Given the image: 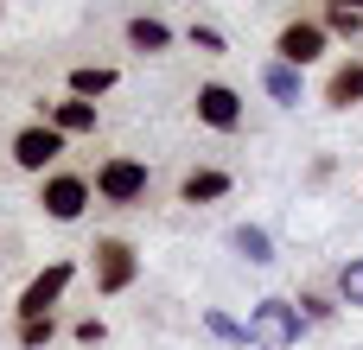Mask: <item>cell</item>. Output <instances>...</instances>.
<instances>
[{"label":"cell","mask_w":363,"mask_h":350,"mask_svg":"<svg viewBox=\"0 0 363 350\" xmlns=\"http://www.w3.org/2000/svg\"><path fill=\"white\" fill-rule=\"evenodd\" d=\"M96 198L102 204H140L147 198V166L140 159H102L96 166Z\"/></svg>","instance_id":"52a82bcc"},{"label":"cell","mask_w":363,"mask_h":350,"mask_svg":"<svg viewBox=\"0 0 363 350\" xmlns=\"http://www.w3.org/2000/svg\"><path fill=\"white\" fill-rule=\"evenodd\" d=\"M89 198H96V185L77 179V172H51V179H38V204H45L51 223H77V217L89 210Z\"/></svg>","instance_id":"7a4b0ae2"},{"label":"cell","mask_w":363,"mask_h":350,"mask_svg":"<svg viewBox=\"0 0 363 350\" xmlns=\"http://www.w3.org/2000/svg\"><path fill=\"white\" fill-rule=\"evenodd\" d=\"M204 332L223 338V344H249V325H236L230 312H204Z\"/></svg>","instance_id":"e0dca14e"},{"label":"cell","mask_w":363,"mask_h":350,"mask_svg":"<svg viewBox=\"0 0 363 350\" xmlns=\"http://www.w3.org/2000/svg\"><path fill=\"white\" fill-rule=\"evenodd\" d=\"M217 198H230V172H217V166H198V172H185V185H179V204H217Z\"/></svg>","instance_id":"8fae6325"},{"label":"cell","mask_w":363,"mask_h":350,"mask_svg":"<svg viewBox=\"0 0 363 350\" xmlns=\"http://www.w3.org/2000/svg\"><path fill=\"white\" fill-rule=\"evenodd\" d=\"M294 306H300V319H306V325H325V319L338 312V306H332V300H319V293H300Z\"/></svg>","instance_id":"44dd1931"},{"label":"cell","mask_w":363,"mask_h":350,"mask_svg":"<svg viewBox=\"0 0 363 350\" xmlns=\"http://www.w3.org/2000/svg\"><path fill=\"white\" fill-rule=\"evenodd\" d=\"M198 121L204 128H217V134H236L242 128V96L230 89V83H198Z\"/></svg>","instance_id":"ba28073f"},{"label":"cell","mask_w":363,"mask_h":350,"mask_svg":"<svg viewBox=\"0 0 363 350\" xmlns=\"http://www.w3.org/2000/svg\"><path fill=\"white\" fill-rule=\"evenodd\" d=\"M306 338V319H300V306L294 300H262L255 312H249V344L262 350H294Z\"/></svg>","instance_id":"6da1fadb"},{"label":"cell","mask_w":363,"mask_h":350,"mask_svg":"<svg viewBox=\"0 0 363 350\" xmlns=\"http://www.w3.org/2000/svg\"><path fill=\"white\" fill-rule=\"evenodd\" d=\"M325 102H332V108H357L363 102V57H345V64L325 77Z\"/></svg>","instance_id":"30bf717a"},{"label":"cell","mask_w":363,"mask_h":350,"mask_svg":"<svg viewBox=\"0 0 363 350\" xmlns=\"http://www.w3.org/2000/svg\"><path fill=\"white\" fill-rule=\"evenodd\" d=\"M45 121L70 140V134H96V102H77V96H64V102H45Z\"/></svg>","instance_id":"9c48e42d"},{"label":"cell","mask_w":363,"mask_h":350,"mask_svg":"<svg viewBox=\"0 0 363 350\" xmlns=\"http://www.w3.org/2000/svg\"><path fill=\"white\" fill-rule=\"evenodd\" d=\"M262 89H268V96H274L281 108H294V102L306 96V83H300V70H294V64H281V57H274V64L262 70Z\"/></svg>","instance_id":"4fadbf2b"},{"label":"cell","mask_w":363,"mask_h":350,"mask_svg":"<svg viewBox=\"0 0 363 350\" xmlns=\"http://www.w3.org/2000/svg\"><path fill=\"white\" fill-rule=\"evenodd\" d=\"M338 300H345V306H363V255H357V261H345V274H338Z\"/></svg>","instance_id":"ac0fdd59"},{"label":"cell","mask_w":363,"mask_h":350,"mask_svg":"<svg viewBox=\"0 0 363 350\" xmlns=\"http://www.w3.org/2000/svg\"><path fill=\"white\" fill-rule=\"evenodd\" d=\"M102 338H108L102 319H77V344H102Z\"/></svg>","instance_id":"7402d4cb"},{"label":"cell","mask_w":363,"mask_h":350,"mask_svg":"<svg viewBox=\"0 0 363 350\" xmlns=\"http://www.w3.org/2000/svg\"><path fill=\"white\" fill-rule=\"evenodd\" d=\"M134 274H140V255H134V242H121V236H102L96 242V293H128L134 287Z\"/></svg>","instance_id":"277c9868"},{"label":"cell","mask_w":363,"mask_h":350,"mask_svg":"<svg viewBox=\"0 0 363 350\" xmlns=\"http://www.w3.org/2000/svg\"><path fill=\"white\" fill-rule=\"evenodd\" d=\"M70 281H77V268H70V261H51V268H38V274L26 281L19 306H13V312H19V325H32V319H51V306L64 300V287H70Z\"/></svg>","instance_id":"3957f363"},{"label":"cell","mask_w":363,"mask_h":350,"mask_svg":"<svg viewBox=\"0 0 363 350\" xmlns=\"http://www.w3.org/2000/svg\"><path fill=\"white\" fill-rule=\"evenodd\" d=\"M57 153H64V134H57L51 121H32V128H19V134H13V159H19L26 172H38V179H51Z\"/></svg>","instance_id":"8992f818"},{"label":"cell","mask_w":363,"mask_h":350,"mask_svg":"<svg viewBox=\"0 0 363 350\" xmlns=\"http://www.w3.org/2000/svg\"><path fill=\"white\" fill-rule=\"evenodd\" d=\"M325 38H332V32H325L319 19H287V26H281V38H274V57H281V64H294V70H306V64H319V57H325Z\"/></svg>","instance_id":"5b68a950"},{"label":"cell","mask_w":363,"mask_h":350,"mask_svg":"<svg viewBox=\"0 0 363 350\" xmlns=\"http://www.w3.org/2000/svg\"><path fill=\"white\" fill-rule=\"evenodd\" d=\"M128 45L153 57V51H166V45H172V26H166V19H153V13H134V19H128Z\"/></svg>","instance_id":"7c38bea8"},{"label":"cell","mask_w":363,"mask_h":350,"mask_svg":"<svg viewBox=\"0 0 363 350\" xmlns=\"http://www.w3.org/2000/svg\"><path fill=\"white\" fill-rule=\"evenodd\" d=\"M108 89H115V70H108V64H77V70H70V96H77V102H96V96H108Z\"/></svg>","instance_id":"5bb4252c"},{"label":"cell","mask_w":363,"mask_h":350,"mask_svg":"<svg viewBox=\"0 0 363 350\" xmlns=\"http://www.w3.org/2000/svg\"><path fill=\"white\" fill-rule=\"evenodd\" d=\"M230 242H236V255H249L255 268H268V261H274V242H268V230H255V223H236V230H230Z\"/></svg>","instance_id":"9a60e30c"},{"label":"cell","mask_w":363,"mask_h":350,"mask_svg":"<svg viewBox=\"0 0 363 350\" xmlns=\"http://www.w3.org/2000/svg\"><path fill=\"white\" fill-rule=\"evenodd\" d=\"M57 338V319H32V325H19V350H45Z\"/></svg>","instance_id":"ffe728a7"},{"label":"cell","mask_w":363,"mask_h":350,"mask_svg":"<svg viewBox=\"0 0 363 350\" xmlns=\"http://www.w3.org/2000/svg\"><path fill=\"white\" fill-rule=\"evenodd\" d=\"M191 45H198L204 57H223V51H230V38H223L217 26H204V19H191Z\"/></svg>","instance_id":"d6986e66"},{"label":"cell","mask_w":363,"mask_h":350,"mask_svg":"<svg viewBox=\"0 0 363 350\" xmlns=\"http://www.w3.org/2000/svg\"><path fill=\"white\" fill-rule=\"evenodd\" d=\"M319 26H325L332 38H357V32H363V6H325Z\"/></svg>","instance_id":"2e32d148"}]
</instances>
